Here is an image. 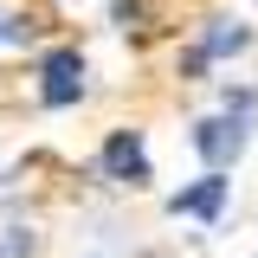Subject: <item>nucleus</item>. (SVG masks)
I'll return each instance as SVG.
<instances>
[{"label":"nucleus","mask_w":258,"mask_h":258,"mask_svg":"<svg viewBox=\"0 0 258 258\" xmlns=\"http://www.w3.org/2000/svg\"><path fill=\"white\" fill-rule=\"evenodd\" d=\"M78 97H84V58L71 45H52L39 58V103L45 110H71Z\"/></svg>","instance_id":"1"},{"label":"nucleus","mask_w":258,"mask_h":258,"mask_svg":"<svg viewBox=\"0 0 258 258\" xmlns=\"http://www.w3.org/2000/svg\"><path fill=\"white\" fill-rule=\"evenodd\" d=\"M194 149H200V161H207V168H226V161H239V149H245V116H239V110H226V116H207V123L194 129Z\"/></svg>","instance_id":"2"},{"label":"nucleus","mask_w":258,"mask_h":258,"mask_svg":"<svg viewBox=\"0 0 258 258\" xmlns=\"http://www.w3.org/2000/svg\"><path fill=\"white\" fill-rule=\"evenodd\" d=\"M103 174L110 181H129V187L149 181V142H142V129H116L103 142Z\"/></svg>","instance_id":"3"},{"label":"nucleus","mask_w":258,"mask_h":258,"mask_svg":"<svg viewBox=\"0 0 258 258\" xmlns=\"http://www.w3.org/2000/svg\"><path fill=\"white\" fill-rule=\"evenodd\" d=\"M245 45H252V26H239V20H207L200 45L187 52V71H207L213 58H232V52H245Z\"/></svg>","instance_id":"4"},{"label":"nucleus","mask_w":258,"mask_h":258,"mask_svg":"<svg viewBox=\"0 0 258 258\" xmlns=\"http://www.w3.org/2000/svg\"><path fill=\"white\" fill-rule=\"evenodd\" d=\"M220 207H226V174L220 168H207L194 187H181L168 200V213H187V220H220Z\"/></svg>","instance_id":"5"},{"label":"nucleus","mask_w":258,"mask_h":258,"mask_svg":"<svg viewBox=\"0 0 258 258\" xmlns=\"http://www.w3.org/2000/svg\"><path fill=\"white\" fill-rule=\"evenodd\" d=\"M20 45H32V20L13 13V7H0V52H20Z\"/></svg>","instance_id":"6"},{"label":"nucleus","mask_w":258,"mask_h":258,"mask_svg":"<svg viewBox=\"0 0 258 258\" xmlns=\"http://www.w3.org/2000/svg\"><path fill=\"white\" fill-rule=\"evenodd\" d=\"M20 252H32V239H20V226H7L0 232V258H20Z\"/></svg>","instance_id":"7"}]
</instances>
